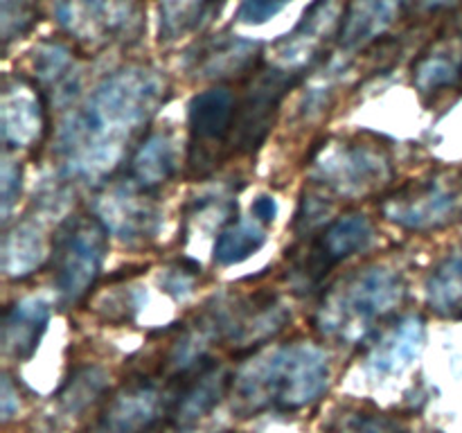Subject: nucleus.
Here are the masks:
<instances>
[{
    "mask_svg": "<svg viewBox=\"0 0 462 433\" xmlns=\"http://www.w3.org/2000/svg\"><path fill=\"white\" fill-rule=\"evenodd\" d=\"M162 75L147 66H129L95 86L93 93L59 129L63 171L72 179H106L120 167L131 143L165 102Z\"/></svg>",
    "mask_w": 462,
    "mask_h": 433,
    "instance_id": "obj_1",
    "label": "nucleus"
},
{
    "mask_svg": "<svg viewBox=\"0 0 462 433\" xmlns=\"http://www.w3.org/2000/svg\"><path fill=\"white\" fill-rule=\"evenodd\" d=\"M328 356L310 343H289L253 356L233 379L239 409L246 413L310 406L328 391Z\"/></svg>",
    "mask_w": 462,
    "mask_h": 433,
    "instance_id": "obj_2",
    "label": "nucleus"
},
{
    "mask_svg": "<svg viewBox=\"0 0 462 433\" xmlns=\"http://www.w3.org/2000/svg\"><path fill=\"white\" fill-rule=\"evenodd\" d=\"M404 293V280L393 269L370 266L356 271L325 296L316 314V327L325 336L356 343L402 305Z\"/></svg>",
    "mask_w": 462,
    "mask_h": 433,
    "instance_id": "obj_3",
    "label": "nucleus"
},
{
    "mask_svg": "<svg viewBox=\"0 0 462 433\" xmlns=\"http://www.w3.org/2000/svg\"><path fill=\"white\" fill-rule=\"evenodd\" d=\"M393 179L391 153L383 144L338 140L316 153L311 180L341 198H364L382 192Z\"/></svg>",
    "mask_w": 462,
    "mask_h": 433,
    "instance_id": "obj_4",
    "label": "nucleus"
},
{
    "mask_svg": "<svg viewBox=\"0 0 462 433\" xmlns=\"http://www.w3.org/2000/svg\"><path fill=\"white\" fill-rule=\"evenodd\" d=\"M108 228L97 215L72 216L54 235L52 269L61 305H77L88 296L106 257Z\"/></svg>",
    "mask_w": 462,
    "mask_h": 433,
    "instance_id": "obj_5",
    "label": "nucleus"
},
{
    "mask_svg": "<svg viewBox=\"0 0 462 433\" xmlns=\"http://www.w3.org/2000/svg\"><path fill=\"white\" fill-rule=\"evenodd\" d=\"M383 216L406 230L445 228L462 219V174L431 176V179L411 180L395 189L382 203Z\"/></svg>",
    "mask_w": 462,
    "mask_h": 433,
    "instance_id": "obj_6",
    "label": "nucleus"
},
{
    "mask_svg": "<svg viewBox=\"0 0 462 433\" xmlns=\"http://www.w3.org/2000/svg\"><path fill=\"white\" fill-rule=\"evenodd\" d=\"M54 16L90 50L135 41L143 32L140 0H54Z\"/></svg>",
    "mask_w": 462,
    "mask_h": 433,
    "instance_id": "obj_7",
    "label": "nucleus"
},
{
    "mask_svg": "<svg viewBox=\"0 0 462 433\" xmlns=\"http://www.w3.org/2000/svg\"><path fill=\"white\" fill-rule=\"evenodd\" d=\"M302 75L305 72L280 66L253 72V81L246 95L235 106L233 129H230L228 138L230 153L244 156V153H253L262 147L269 131L273 129L275 115H278L284 95L300 81Z\"/></svg>",
    "mask_w": 462,
    "mask_h": 433,
    "instance_id": "obj_8",
    "label": "nucleus"
},
{
    "mask_svg": "<svg viewBox=\"0 0 462 433\" xmlns=\"http://www.w3.org/2000/svg\"><path fill=\"white\" fill-rule=\"evenodd\" d=\"M235 95L226 86L203 90L189 102V167L203 174L217 162V149L228 144L235 120Z\"/></svg>",
    "mask_w": 462,
    "mask_h": 433,
    "instance_id": "obj_9",
    "label": "nucleus"
},
{
    "mask_svg": "<svg viewBox=\"0 0 462 433\" xmlns=\"http://www.w3.org/2000/svg\"><path fill=\"white\" fill-rule=\"evenodd\" d=\"M374 237L373 224L365 215H346L325 228L319 237L311 239L305 257L296 264V273L302 284L311 287L319 284L329 273L334 264L365 251Z\"/></svg>",
    "mask_w": 462,
    "mask_h": 433,
    "instance_id": "obj_10",
    "label": "nucleus"
},
{
    "mask_svg": "<svg viewBox=\"0 0 462 433\" xmlns=\"http://www.w3.org/2000/svg\"><path fill=\"white\" fill-rule=\"evenodd\" d=\"M147 192L129 179V183L116 185L95 201V215L122 242H149L161 226V207Z\"/></svg>",
    "mask_w": 462,
    "mask_h": 433,
    "instance_id": "obj_11",
    "label": "nucleus"
},
{
    "mask_svg": "<svg viewBox=\"0 0 462 433\" xmlns=\"http://www.w3.org/2000/svg\"><path fill=\"white\" fill-rule=\"evenodd\" d=\"M341 27L337 0H314L291 34L275 43V66L300 70L310 68L320 57L325 41Z\"/></svg>",
    "mask_w": 462,
    "mask_h": 433,
    "instance_id": "obj_12",
    "label": "nucleus"
},
{
    "mask_svg": "<svg viewBox=\"0 0 462 433\" xmlns=\"http://www.w3.org/2000/svg\"><path fill=\"white\" fill-rule=\"evenodd\" d=\"M233 374L212 361H203L189 379H183L171 392L170 424L174 428H188L201 418H206L221 401L233 383Z\"/></svg>",
    "mask_w": 462,
    "mask_h": 433,
    "instance_id": "obj_13",
    "label": "nucleus"
},
{
    "mask_svg": "<svg viewBox=\"0 0 462 433\" xmlns=\"http://www.w3.org/2000/svg\"><path fill=\"white\" fill-rule=\"evenodd\" d=\"M170 406L171 395L152 383H131L108 401L102 424L111 433H143L161 419L162 410L170 413Z\"/></svg>",
    "mask_w": 462,
    "mask_h": 433,
    "instance_id": "obj_14",
    "label": "nucleus"
},
{
    "mask_svg": "<svg viewBox=\"0 0 462 433\" xmlns=\"http://www.w3.org/2000/svg\"><path fill=\"white\" fill-rule=\"evenodd\" d=\"M406 5L409 0H350L338 27L343 52H359L382 39L404 14Z\"/></svg>",
    "mask_w": 462,
    "mask_h": 433,
    "instance_id": "obj_15",
    "label": "nucleus"
},
{
    "mask_svg": "<svg viewBox=\"0 0 462 433\" xmlns=\"http://www.w3.org/2000/svg\"><path fill=\"white\" fill-rule=\"evenodd\" d=\"M260 59V43L242 36L217 34L203 41L189 57V70L201 79H226L255 70Z\"/></svg>",
    "mask_w": 462,
    "mask_h": 433,
    "instance_id": "obj_16",
    "label": "nucleus"
},
{
    "mask_svg": "<svg viewBox=\"0 0 462 433\" xmlns=\"http://www.w3.org/2000/svg\"><path fill=\"white\" fill-rule=\"evenodd\" d=\"M50 320V305L43 298H25L5 314V352L16 359H27L39 345Z\"/></svg>",
    "mask_w": 462,
    "mask_h": 433,
    "instance_id": "obj_17",
    "label": "nucleus"
},
{
    "mask_svg": "<svg viewBox=\"0 0 462 433\" xmlns=\"http://www.w3.org/2000/svg\"><path fill=\"white\" fill-rule=\"evenodd\" d=\"M0 124L5 143L12 147H32L43 131V106L27 88L5 90L0 102Z\"/></svg>",
    "mask_w": 462,
    "mask_h": 433,
    "instance_id": "obj_18",
    "label": "nucleus"
},
{
    "mask_svg": "<svg viewBox=\"0 0 462 433\" xmlns=\"http://www.w3.org/2000/svg\"><path fill=\"white\" fill-rule=\"evenodd\" d=\"M462 77V41L438 39L424 50L413 66V84L420 93L429 95L454 86Z\"/></svg>",
    "mask_w": 462,
    "mask_h": 433,
    "instance_id": "obj_19",
    "label": "nucleus"
},
{
    "mask_svg": "<svg viewBox=\"0 0 462 433\" xmlns=\"http://www.w3.org/2000/svg\"><path fill=\"white\" fill-rule=\"evenodd\" d=\"M48 257L45 237L34 221H21L3 239V271L14 280L34 273Z\"/></svg>",
    "mask_w": 462,
    "mask_h": 433,
    "instance_id": "obj_20",
    "label": "nucleus"
},
{
    "mask_svg": "<svg viewBox=\"0 0 462 433\" xmlns=\"http://www.w3.org/2000/svg\"><path fill=\"white\" fill-rule=\"evenodd\" d=\"M176 171V144L170 134H152L143 140L131 158L129 174L134 183L140 188L153 189L158 185L167 183Z\"/></svg>",
    "mask_w": 462,
    "mask_h": 433,
    "instance_id": "obj_21",
    "label": "nucleus"
},
{
    "mask_svg": "<svg viewBox=\"0 0 462 433\" xmlns=\"http://www.w3.org/2000/svg\"><path fill=\"white\" fill-rule=\"evenodd\" d=\"M427 300L438 314L462 318V248L451 253L429 275Z\"/></svg>",
    "mask_w": 462,
    "mask_h": 433,
    "instance_id": "obj_22",
    "label": "nucleus"
},
{
    "mask_svg": "<svg viewBox=\"0 0 462 433\" xmlns=\"http://www.w3.org/2000/svg\"><path fill=\"white\" fill-rule=\"evenodd\" d=\"M266 244V230L257 219H233L219 233L215 242L217 264H239L255 255Z\"/></svg>",
    "mask_w": 462,
    "mask_h": 433,
    "instance_id": "obj_23",
    "label": "nucleus"
},
{
    "mask_svg": "<svg viewBox=\"0 0 462 433\" xmlns=\"http://www.w3.org/2000/svg\"><path fill=\"white\" fill-rule=\"evenodd\" d=\"M424 341V327L420 318H406L383 338L377 345L373 356V364L377 370H395L411 364L413 356H418Z\"/></svg>",
    "mask_w": 462,
    "mask_h": 433,
    "instance_id": "obj_24",
    "label": "nucleus"
},
{
    "mask_svg": "<svg viewBox=\"0 0 462 433\" xmlns=\"http://www.w3.org/2000/svg\"><path fill=\"white\" fill-rule=\"evenodd\" d=\"M32 70L43 86H50L57 93H66L63 88L72 86L75 75V57L70 50L57 41H43L32 52Z\"/></svg>",
    "mask_w": 462,
    "mask_h": 433,
    "instance_id": "obj_25",
    "label": "nucleus"
},
{
    "mask_svg": "<svg viewBox=\"0 0 462 433\" xmlns=\"http://www.w3.org/2000/svg\"><path fill=\"white\" fill-rule=\"evenodd\" d=\"M212 0H158L161 41L171 43L201 25Z\"/></svg>",
    "mask_w": 462,
    "mask_h": 433,
    "instance_id": "obj_26",
    "label": "nucleus"
},
{
    "mask_svg": "<svg viewBox=\"0 0 462 433\" xmlns=\"http://www.w3.org/2000/svg\"><path fill=\"white\" fill-rule=\"evenodd\" d=\"M104 388H106V374H104L102 370H77V373L66 382L63 391L59 392V404H61L68 413H79V410H84L86 406H90L97 400V395Z\"/></svg>",
    "mask_w": 462,
    "mask_h": 433,
    "instance_id": "obj_27",
    "label": "nucleus"
},
{
    "mask_svg": "<svg viewBox=\"0 0 462 433\" xmlns=\"http://www.w3.org/2000/svg\"><path fill=\"white\" fill-rule=\"evenodd\" d=\"M34 25L32 0H3V39L9 43Z\"/></svg>",
    "mask_w": 462,
    "mask_h": 433,
    "instance_id": "obj_28",
    "label": "nucleus"
},
{
    "mask_svg": "<svg viewBox=\"0 0 462 433\" xmlns=\"http://www.w3.org/2000/svg\"><path fill=\"white\" fill-rule=\"evenodd\" d=\"M337 433H409V428L388 415H368L356 413L350 415L346 422L338 427Z\"/></svg>",
    "mask_w": 462,
    "mask_h": 433,
    "instance_id": "obj_29",
    "label": "nucleus"
},
{
    "mask_svg": "<svg viewBox=\"0 0 462 433\" xmlns=\"http://www.w3.org/2000/svg\"><path fill=\"white\" fill-rule=\"evenodd\" d=\"M289 3H293V0H244L237 18L244 25H262V23L278 16Z\"/></svg>",
    "mask_w": 462,
    "mask_h": 433,
    "instance_id": "obj_30",
    "label": "nucleus"
},
{
    "mask_svg": "<svg viewBox=\"0 0 462 433\" xmlns=\"http://www.w3.org/2000/svg\"><path fill=\"white\" fill-rule=\"evenodd\" d=\"M21 183H23V170L16 161L12 158H5L3 161V171H0V192H3V219H7L9 210L16 203L18 194H21Z\"/></svg>",
    "mask_w": 462,
    "mask_h": 433,
    "instance_id": "obj_31",
    "label": "nucleus"
},
{
    "mask_svg": "<svg viewBox=\"0 0 462 433\" xmlns=\"http://www.w3.org/2000/svg\"><path fill=\"white\" fill-rule=\"evenodd\" d=\"M197 273H201V266L194 264V262L189 269H185L183 264L174 266V269L167 271L165 278L161 280L162 289H165L167 293H171L174 298L185 296V293L192 291V284H194V278H197Z\"/></svg>",
    "mask_w": 462,
    "mask_h": 433,
    "instance_id": "obj_32",
    "label": "nucleus"
},
{
    "mask_svg": "<svg viewBox=\"0 0 462 433\" xmlns=\"http://www.w3.org/2000/svg\"><path fill=\"white\" fill-rule=\"evenodd\" d=\"M251 212H253V215H255L257 221H262V224H273L275 212H278V206H275V198L273 197H266V194H262V197H257L255 201H253Z\"/></svg>",
    "mask_w": 462,
    "mask_h": 433,
    "instance_id": "obj_33",
    "label": "nucleus"
},
{
    "mask_svg": "<svg viewBox=\"0 0 462 433\" xmlns=\"http://www.w3.org/2000/svg\"><path fill=\"white\" fill-rule=\"evenodd\" d=\"M16 409H18V400H14L12 383H9V379L5 377L3 379V418L9 419Z\"/></svg>",
    "mask_w": 462,
    "mask_h": 433,
    "instance_id": "obj_34",
    "label": "nucleus"
},
{
    "mask_svg": "<svg viewBox=\"0 0 462 433\" xmlns=\"http://www.w3.org/2000/svg\"><path fill=\"white\" fill-rule=\"evenodd\" d=\"M458 3L460 0H420V7L427 12H440V9H449Z\"/></svg>",
    "mask_w": 462,
    "mask_h": 433,
    "instance_id": "obj_35",
    "label": "nucleus"
},
{
    "mask_svg": "<svg viewBox=\"0 0 462 433\" xmlns=\"http://www.w3.org/2000/svg\"><path fill=\"white\" fill-rule=\"evenodd\" d=\"M106 433H111V431H106Z\"/></svg>",
    "mask_w": 462,
    "mask_h": 433,
    "instance_id": "obj_36",
    "label": "nucleus"
}]
</instances>
